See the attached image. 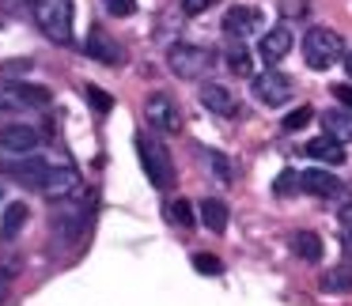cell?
<instances>
[{
	"instance_id": "obj_1",
	"label": "cell",
	"mask_w": 352,
	"mask_h": 306,
	"mask_svg": "<svg viewBox=\"0 0 352 306\" xmlns=\"http://www.w3.org/2000/svg\"><path fill=\"white\" fill-rule=\"evenodd\" d=\"M31 16L54 46L72 38V0H31Z\"/></svg>"
},
{
	"instance_id": "obj_2",
	"label": "cell",
	"mask_w": 352,
	"mask_h": 306,
	"mask_svg": "<svg viewBox=\"0 0 352 306\" xmlns=\"http://www.w3.org/2000/svg\"><path fill=\"white\" fill-rule=\"evenodd\" d=\"M137 155H140V167H144L148 182L155 189H167L175 185V163H170V152L152 137H137Z\"/></svg>"
},
{
	"instance_id": "obj_3",
	"label": "cell",
	"mask_w": 352,
	"mask_h": 306,
	"mask_svg": "<svg viewBox=\"0 0 352 306\" xmlns=\"http://www.w3.org/2000/svg\"><path fill=\"white\" fill-rule=\"evenodd\" d=\"M303 57L311 69H322L326 72L333 61H341L344 57V42L337 31H329V27H314V31H307L303 38Z\"/></svg>"
},
{
	"instance_id": "obj_4",
	"label": "cell",
	"mask_w": 352,
	"mask_h": 306,
	"mask_svg": "<svg viewBox=\"0 0 352 306\" xmlns=\"http://www.w3.org/2000/svg\"><path fill=\"white\" fill-rule=\"evenodd\" d=\"M167 64L178 80H201L212 69V54L205 46H193V42H178L167 49Z\"/></svg>"
},
{
	"instance_id": "obj_5",
	"label": "cell",
	"mask_w": 352,
	"mask_h": 306,
	"mask_svg": "<svg viewBox=\"0 0 352 306\" xmlns=\"http://www.w3.org/2000/svg\"><path fill=\"white\" fill-rule=\"evenodd\" d=\"M46 102H50V91H46V87L16 84V80H0V110H4V114L34 110V106H46Z\"/></svg>"
},
{
	"instance_id": "obj_6",
	"label": "cell",
	"mask_w": 352,
	"mask_h": 306,
	"mask_svg": "<svg viewBox=\"0 0 352 306\" xmlns=\"http://www.w3.org/2000/svg\"><path fill=\"white\" fill-rule=\"evenodd\" d=\"M144 121L152 125L155 132H167V137L182 132V114H178L175 99H170V95H163V91L148 95V102H144Z\"/></svg>"
},
{
	"instance_id": "obj_7",
	"label": "cell",
	"mask_w": 352,
	"mask_h": 306,
	"mask_svg": "<svg viewBox=\"0 0 352 306\" xmlns=\"http://www.w3.org/2000/svg\"><path fill=\"white\" fill-rule=\"evenodd\" d=\"M250 91H254V99H258L261 106H284V102L292 99V80L284 76V72H276V69H265L261 76H254Z\"/></svg>"
},
{
	"instance_id": "obj_8",
	"label": "cell",
	"mask_w": 352,
	"mask_h": 306,
	"mask_svg": "<svg viewBox=\"0 0 352 306\" xmlns=\"http://www.w3.org/2000/svg\"><path fill=\"white\" fill-rule=\"evenodd\" d=\"M261 23H265V16H261L258 8H246V4H235V8L223 16V34L235 42L250 38L254 31H261Z\"/></svg>"
},
{
	"instance_id": "obj_9",
	"label": "cell",
	"mask_w": 352,
	"mask_h": 306,
	"mask_svg": "<svg viewBox=\"0 0 352 306\" xmlns=\"http://www.w3.org/2000/svg\"><path fill=\"white\" fill-rule=\"evenodd\" d=\"M34 148H38V132L31 125H4L0 129V155L23 159V155H34Z\"/></svg>"
},
{
	"instance_id": "obj_10",
	"label": "cell",
	"mask_w": 352,
	"mask_h": 306,
	"mask_svg": "<svg viewBox=\"0 0 352 306\" xmlns=\"http://www.w3.org/2000/svg\"><path fill=\"white\" fill-rule=\"evenodd\" d=\"M0 170H8L12 178H16L19 185H27V189H38L42 193V185H46V174H50V163L46 159H38V155H23V163H0Z\"/></svg>"
},
{
	"instance_id": "obj_11",
	"label": "cell",
	"mask_w": 352,
	"mask_h": 306,
	"mask_svg": "<svg viewBox=\"0 0 352 306\" xmlns=\"http://www.w3.org/2000/svg\"><path fill=\"white\" fill-rule=\"evenodd\" d=\"M197 95H201V106L212 110V114H220V117H235V114H239V99L228 91V87H220V84H205Z\"/></svg>"
},
{
	"instance_id": "obj_12",
	"label": "cell",
	"mask_w": 352,
	"mask_h": 306,
	"mask_svg": "<svg viewBox=\"0 0 352 306\" xmlns=\"http://www.w3.org/2000/svg\"><path fill=\"white\" fill-rule=\"evenodd\" d=\"M299 189H307L311 197H337V193L344 189L341 182H337L329 170H322V167H314V170H307V174H299Z\"/></svg>"
},
{
	"instance_id": "obj_13",
	"label": "cell",
	"mask_w": 352,
	"mask_h": 306,
	"mask_svg": "<svg viewBox=\"0 0 352 306\" xmlns=\"http://www.w3.org/2000/svg\"><path fill=\"white\" fill-rule=\"evenodd\" d=\"M87 54H91L95 61H102V64H122V61H125L122 46H118V42L110 38L107 31H99V27L87 34Z\"/></svg>"
},
{
	"instance_id": "obj_14",
	"label": "cell",
	"mask_w": 352,
	"mask_h": 306,
	"mask_svg": "<svg viewBox=\"0 0 352 306\" xmlns=\"http://www.w3.org/2000/svg\"><path fill=\"white\" fill-rule=\"evenodd\" d=\"M292 49V27H273V31H265L261 34V61H280L284 54H288Z\"/></svg>"
},
{
	"instance_id": "obj_15",
	"label": "cell",
	"mask_w": 352,
	"mask_h": 306,
	"mask_svg": "<svg viewBox=\"0 0 352 306\" xmlns=\"http://www.w3.org/2000/svg\"><path fill=\"white\" fill-rule=\"evenodd\" d=\"M76 170L72 167H50V174H46V185H42V193L46 197H69L72 189H76Z\"/></svg>"
},
{
	"instance_id": "obj_16",
	"label": "cell",
	"mask_w": 352,
	"mask_h": 306,
	"mask_svg": "<svg viewBox=\"0 0 352 306\" xmlns=\"http://www.w3.org/2000/svg\"><path fill=\"white\" fill-rule=\"evenodd\" d=\"M322 129H326V137H333L337 144L352 140V110H326V114H322Z\"/></svg>"
},
{
	"instance_id": "obj_17",
	"label": "cell",
	"mask_w": 352,
	"mask_h": 306,
	"mask_svg": "<svg viewBox=\"0 0 352 306\" xmlns=\"http://www.w3.org/2000/svg\"><path fill=\"white\" fill-rule=\"evenodd\" d=\"M201 223H205L212 235H223V231H228V204L216 200V197L201 200Z\"/></svg>"
},
{
	"instance_id": "obj_18",
	"label": "cell",
	"mask_w": 352,
	"mask_h": 306,
	"mask_svg": "<svg viewBox=\"0 0 352 306\" xmlns=\"http://www.w3.org/2000/svg\"><path fill=\"white\" fill-rule=\"evenodd\" d=\"M303 155H311V159H322V163H344V152H341V144H337L333 137H314L311 144L303 148Z\"/></svg>"
},
{
	"instance_id": "obj_19",
	"label": "cell",
	"mask_w": 352,
	"mask_h": 306,
	"mask_svg": "<svg viewBox=\"0 0 352 306\" xmlns=\"http://www.w3.org/2000/svg\"><path fill=\"white\" fill-rule=\"evenodd\" d=\"M27 215H31V208H27L23 200H12V204L4 208V220H0V238H16L19 231H23Z\"/></svg>"
},
{
	"instance_id": "obj_20",
	"label": "cell",
	"mask_w": 352,
	"mask_h": 306,
	"mask_svg": "<svg viewBox=\"0 0 352 306\" xmlns=\"http://www.w3.org/2000/svg\"><path fill=\"white\" fill-rule=\"evenodd\" d=\"M318 287L326 291V295H344V291H352V265H337V268H329V272H322Z\"/></svg>"
},
{
	"instance_id": "obj_21",
	"label": "cell",
	"mask_w": 352,
	"mask_h": 306,
	"mask_svg": "<svg viewBox=\"0 0 352 306\" xmlns=\"http://www.w3.org/2000/svg\"><path fill=\"white\" fill-rule=\"evenodd\" d=\"M292 253L303 261H322V238L314 231H296L292 235Z\"/></svg>"
},
{
	"instance_id": "obj_22",
	"label": "cell",
	"mask_w": 352,
	"mask_h": 306,
	"mask_svg": "<svg viewBox=\"0 0 352 306\" xmlns=\"http://www.w3.org/2000/svg\"><path fill=\"white\" fill-rule=\"evenodd\" d=\"M228 69L235 72V76H254V61H250V54H246L239 42L228 46Z\"/></svg>"
},
{
	"instance_id": "obj_23",
	"label": "cell",
	"mask_w": 352,
	"mask_h": 306,
	"mask_svg": "<svg viewBox=\"0 0 352 306\" xmlns=\"http://www.w3.org/2000/svg\"><path fill=\"white\" fill-rule=\"evenodd\" d=\"M167 215H170V223H178V227H193V223H197V215H193V204H190L186 197L170 200Z\"/></svg>"
},
{
	"instance_id": "obj_24",
	"label": "cell",
	"mask_w": 352,
	"mask_h": 306,
	"mask_svg": "<svg viewBox=\"0 0 352 306\" xmlns=\"http://www.w3.org/2000/svg\"><path fill=\"white\" fill-rule=\"evenodd\" d=\"M311 121H314V110L311 106H299V110H292V114L284 117V132H299V129H307Z\"/></svg>"
},
{
	"instance_id": "obj_25",
	"label": "cell",
	"mask_w": 352,
	"mask_h": 306,
	"mask_svg": "<svg viewBox=\"0 0 352 306\" xmlns=\"http://www.w3.org/2000/svg\"><path fill=\"white\" fill-rule=\"evenodd\" d=\"M193 268H197V272H205V276H220L223 272L220 257H212V253H193Z\"/></svg>"
},
{
	"instance_id": "obj_26",
	"label": "cell",
	"mask_w": 352,
	"mask_h": 306,
	"mask_svg": "<svg viewBox=\"0 0 352 306\" xmlns=\"http://www.w3.org/2000/svg\"><path fill=\"white\" fill-rule=\"evenodd\" d=\"M208 167H212V174H216V182H223V185H231V163L223 159L220 152H208Z\"/></svg>"
},
{
	"instance_id": "obj_27",
	"label": "cell",
	"mask_w": 352,
	"mask_h": 306,
	"mask_svg": "<svg viewBox=\"0 0 352 306\" xmlns=\"http://www.w3.org/2000/svg\"><path fill=\"white\" fill-rule=\"evenodd\" d=\"M276 197H288V193H296L299 189V174L296 170H280V178H276Z\"/></svg>"
},
{
	"instance_id": "obj_28",
	"label": "cell",
	"mask_w": 352,
	"mask_h": 306,
	"mask_svg": "<svg viewBox=\"0 0 352 306\" xmlns=\"http://www.w3.org/2000/svg\"><path fill=\"white\" fill-rule=\"evenodd\" d=\"M341 242H344V253L352 257V200L341 208Z\"/></svg>"
},
{
	"instance_id": "obj_29",
	"label": "cell",
	"mask_w": 352,
	"mask_h": 306,
	"mask_svg": "<svg viewBox=\"0 0 352 306\" xmlns=\"http://www.w3.org/2000/svg\"><path fill=\"white\" fill-rule=\"evenodd\" d=\"M87 102H91V106L99 110V114H110V106H114V99H110V95L102 91V87H87Z\"/></svg>"
},
{
	"instance_id": "obj_30",
	"label": "cell",
	"mask_w": 352,
	"mask_h": 306,
	"mask_svg": "<svg viewBox=\"0 0 352 306\" xmlns=\"http://www.w3.org/2000/svg\"><path fill=\"white\" fill-rule=\"evenodd\" d=\"M102 4H107V12L118 19H129L133 12H137V0H102Z\"/></svg>"
},
{
	"instance_id": "obj_31",
	"label": "cell",
	"mask_w": 352,
	"mask_h": 306,
	"mask_svg": "<svg viewBox=\"0 0 352 306\" xmlns=\"http://www.w3.org/2000/svg\"><path fill=\"white\" fill-rule=\"evenodd\" d=\"M216 0H182V12L186 16H201V12H208Z\"/></svg>"
},
{
	"instance_id": "obj_32",
	"label": "cell",
	"mask_w": 352,
	"mask_h": 306,
	"mask_svg": "<svg viewBox=\"0 0 352 306\" xmlns=\"http://www.w3.org/2000/svg\"><path fill=\"white\" fill-rule=\"evenodd\" d=\"M329 91H333V95H337V99H341V102H344V106H349V110H352V87H349V84H333V87H329Z\"/></svg>"
},
{
	"instance_id": "obj_33",
	"label": "cell",
	"mask_w": 352,
	"mask_h": 306,
	"mask_svg": "<svg viewBox=\"0 0 352 306\" xmlns=\"http://www.w3.org/2000/svg\"><path fill=\"white\" fill-rule=\"evenodd\" d=\"M27 69H31V61H12L4 72H27Z\"/></svg>"
},
{
	"instance_id": "obj_34",
	"label": "cell",
	"mask_w": 352,
	"mask_h": 306,
	"mask_svg": "<svg viewBox=\"0 0 352 306\" xmlns=\"http://www.w3.org/2000/svg\"><path fill=\"white\" fill-rule=\"evenodd\" d=\"M344 72H349V80H352V54L344 57Z\"/></svg>"
},
{
	"instance_id": "obj_35",
	"label": "cell",
	"mask_w": 352,
	"mask_h": 306,
	"mask_svg": "<svg viewBox=\"0 0 352 306\" xmlns=\"http://www.w3.org/2000/svg\"><path fill=\"white\" fill-rule=\"evenodd\" d=\"M0 200H4V193H0Z\"/></svg>"
}]
</instances>
